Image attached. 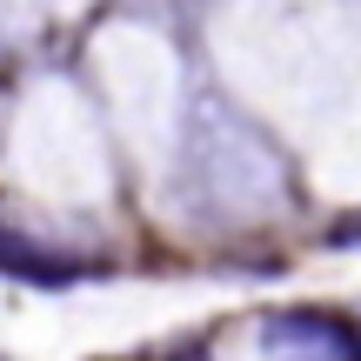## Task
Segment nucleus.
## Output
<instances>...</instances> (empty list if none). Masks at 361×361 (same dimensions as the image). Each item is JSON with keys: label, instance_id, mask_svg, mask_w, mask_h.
<instances>
[{"label": "nucleus", "instance_id": "1", "mask_svg": "<svg viewBox=\"0 0 361 361\" xmlns=\"http://www.w3.org/2000/svg\"><path fill=\"white\" fill-rule=\"evenodd\" d=\"M255 348L268 361H361V328L328 308H281L255 322Z\"/></svg>", "mask_w": 361, "mask_h": 361}, {"label": "nucleus", "instance_id": "2", "mask_svg": "<svg viewBox=\"0 0 361 361\" xmlns=\"http://www.w3.org/2000/svg\"><path fill=\"white\" fill-rule=\"evenodd\" d=\"M0 261H7L13 274H27V281H74V268H61V261H40V255H27L20 241H0Z\"/></svg>", "mask_w": 361, "mask_h": 361}, {"label": "nucleus", "instance_id": "3", "mask_svg": "<svg viewBox=\"0 0 361 361\" xmlns=\"http://www.w3.org/2000/svg\"><path fill=\"white\" fill-rule=\"evenodd\" d=\"M328 247H341V255H348V247H361V207H355V214H341L335 228H328Z\"/></svg>", "mask_w": 361, "mask_h": 361}]
</instances>
